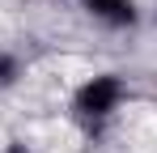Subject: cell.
Segmentation results:
<instances>
[{
    "label": "cell",
    "instance_id": "2",
    "mask_svg": "<svg viewBox=\"0 0 157 153\" xmlns=\"http://www.w3.org/2000/svg\"><path fill=\"white\" fill-rule=\"evenodd\" d=\"M81 9H85L94 22L110 26V30H132V26L140 22L136 0H81Z\"/></svg>",
    "mask_w": 157,
    "mask_h": 153
},
{
    "label": "cell",
    "instance_id": "4",
    "mask_svg": "<svg viewBox=\"0 0 157 153\" xmlns=\"http://www.w3.org/2000/svg\"><path fill=\"white\" fill-rule=\"evenodd\" d=\"M0 153H30V149H26V145H21V140H13V145H4V149H0Z\"/></svg>",
    "mask_w": 157,
    "mask_h": 153
},
{
    "label": "cell",
    "instance_id": "3",
    "mask_svg": "<svg viewBox=\"0 0 157 153\" xmlns=\"http://www.w3.org/2000/svg\"><path fill=\"white\" fill-rule=\"evenodd\" d=\"M17 76H21V64H17V55L0 51V89H9V85H13Z\"/></svg>",
    "mask_w": 157,
    "mask_h": 153
},
{
    "label": "cell",
    "instance_id": "1",
    "mask_svg": "<svg viewBox=\"0 0 157 153\" xmlns=\"http://www.w3.org/2000/svg\"><path fill=\"white\" fill-rule=\"evenodd\" d=\"M123 98H128L123 76L119 73H98V76H89V81L77 85V94H72V119L81 128H89V132H98V128H106L119 115Z\"/></svg>",
    "mask_w": 157,
    "mask_h": 153
}]
</instances>
